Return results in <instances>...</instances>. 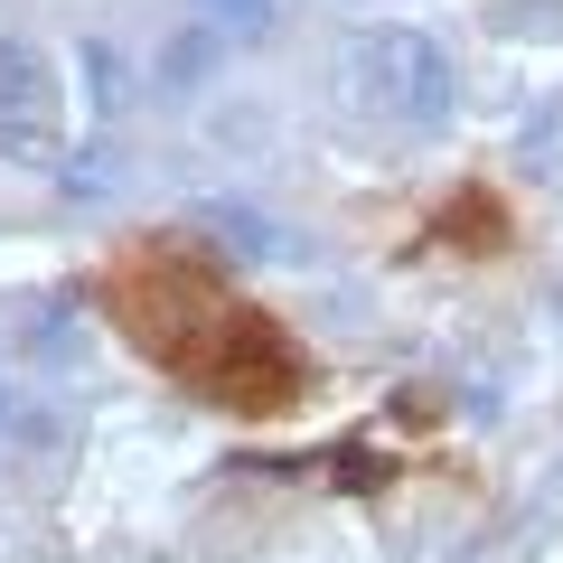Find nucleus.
<instances>
[{
    "label": "nucleus",
    "instance_id": "nucleus-1",
    "mask_svg": "<svg viewBox=\"0 0 563 563\" xmlns=\"http://www.w3.org/2000/svg\"><path fill=\"white\" fill-rule=\"evenodd\" d=\"M95 310L122 329L132 357H151L169 385H188L217 413L282 422L320 385V357L291 339V320L244 301L235 273L188 235H122L95 263Z\"/></svg>",
    "mask_w": 563,
    "mask_h": 563
},
{
    "label": "nucleus",
    "instance_id": "nucleus-2",
    "mask_svg": "<svg viewBox=\"0 0 563 563\" xmlns=\"http://www.w3.org/2000/svg\"><path fill=\"white\" fill-rule=\"evenodd\" d=\"M422 244H442V254H470V263H498L507 244H517V217H507L498 188H451V198L432 207V225H422Z\"/></svg>",
    "mask_w": 563,
    "mask_h": 563
},
{
    "label": "nucleus",
    "instance_id": "nucleus-3",
    "mask_svg": "<svg viewBox=\"0 0 563 563\" xmlns=\"http://www.w3.org/2000/svg\"><path fill=\"white\" fill-rule=\"evenodd\" d=\"M47 57L0 38V151H47Z\"/></svg>",
    "mask_w": 563,
    "mask_h": 563
},
{
    "label": "nucleus",
    "instance_id": "nucleus-4",
    "mask_svg": "<svg viewBox=\"0 0 563 563\" xmlns=\"http://www.w3.org/2000/svg\"><path fill=\"white\" fill-rule=\"evenodd\" d=\"M85 85H95V103H122V66L103 47H85Z\"/></svg>",
    "mask_w": 563,
    "mask_h": 563
},
{
    "label": "nucleus",
    "instance_id": "nucleus-5",
    "mask_svg": "<svg viewBox=\"0 0 563 563\" xmlns=\"http://www.w3.org/2000/svg\"><path fill=\"white\" fill-rule=\"evenodd\" d=\"M217 10H235V20H244V29H254V20H263V10H273V0H217Z\"/></svg>",
    "mask_w": 563,
    "mask_h": 563
}]
</instances>
